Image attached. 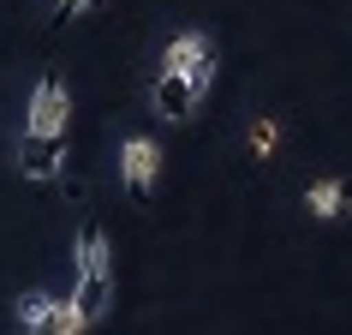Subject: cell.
<instances>
[{
    "mask_svg": "<svg viewBox=\"0 0 352 335\" xmlns=\"http://www.w3.org/2000/svg\"><path fill=\"white\" fill-rule=\"evenodd\" d=\"M66 126H72V96H66V84L48 72V78H36V90H30V120H24V132L66 138Z\"/></svg>",
    "mask_w": 352,
    "mask_h": 335,
    "instance_id": "277c9868",
    "label": "cell"
},
{
    "mask_svg": "<svg viewBox=\"0 0 352 335\" xmlns=\"http://www.w3.org/2000/svg\"><path fill=\"white\" fill-rule=\"evenodd\" d=\"M162 72L191 78V84L209 96V84H215V42H209L204 30H173L167 48H162Z\"/></svg>",
    "mask_w": 352,
    "mask_h": 335,
    "instance_id": "7a4b0ae2",
    "label": "cell"
},
{
    "mask_svg": "<svg viewBox=\"0 0 352 335\" xmlns=\"http://www.w3.org/2000/svg\"><path fill=\"white\" fill-rule=\"evenodd\" d=\"M72 305L84 312V323H102L113 305V252H108V234L96 222L78 227V294Z\"/></svg>",
    "mask_w": 352,
    "mask_h": 335,
    "instance_id": "6da1fadb",
    "label": "cell"
},
{
    "mask_svg": "<svg viewBox=\"0 0 352 335\" xmlns=\"http://www.w3.org/2000/svg\"><path fill=\"white\" fill-rule=\"evenodd\" d=\"M90 6H96V0H54V12H60V19H72V12H90Z\"/></svg>",
    "mask_w": 352,
    "mask_h": 335,
    "instance_id": "8fae6325",
    "label": "cell"
},
{
    "mask_svg": "<svg viewBox=\"0 0 352 335\" xmlns=\"http://www.w3.org/2000/svg\"><path fill=\"white\" fill-rule=\"evenodd\" d=\"M84 329H90V323H84V312H78L72 299H54V305H48V317H42L30 335H84Z\"/></svg>",
    "mask_w": 352,
    "mask_h": 335,
    "instance_id": "ba28073f",
    "label": "cell"
},
{
    "mask_svg": "<svg viewBox=\"0 0 352 335\" xmlns=\"http://www.w3.org/2000/svg\"><path fill=\"white\" fill-rule=\"evenodd\" d=\"M305 210H311L316 222H340L352 210V180H311V192H305Z\"/></svg>",
    "mask_w": 352,
    "mask_h": 335,
    "instance_id": "52a82bcc",
    "label": "cell"
},
{
    "mask_svg": "<svg viewBox=\"0 0 352 335\" xmlns=\"http://www.w3.org/2000/svg\"><path fill=\"white\" fill-rule=\"evenodd\" d=\"M120 180H126V198L131 204H149V192L162 180V144L149 132H131L120 144Z\"/></svg>",
    "mask_w": 352,
    "mask_h": 335,
    "instance_id": "3957f363",
    "label": "cell"
},
{
    "mask_svg": "<svg viewBox=\"0 0 352 335\" xmlns=\"http://www.w3.org/2000/svg\"><path fill=\"white\" fill-rule=\"evenodd\" d=\"M197 102H204V90H197L191 78H179V72L155 78V114H162V120H191Z\"/></svg>",
    "mask_w": 352,
    "mask_h": 335,
    "instance_id": "8992f818",
    "label": "cell"
},
{
    "mask_svg": "<svg viewBox=\"0 0 352 335\" xmlns=\"http://www.w3.org/2000/svg\"><path fill=\"white\" fill-rule=\"evenodd\" d=\"M60 168H66V138L19 132V174L24 180H60Z\"/></svg>",
    "mask_w": 352,
    "mask_h": 335,
    "instance_id": "5b68a950",
    "label": "cell"
},
{
    "mask_svg": "<svg viewBox=\"0 0 352 335\" xmlns=\"http://www.w3.org/2000/svg\"><path fill=\"white\" fill-rule=\"evenodd\" d=\"M48 305H54V299H48V294H24V299H19V329L30 335V329H36V323H42V317H48Z\"/></svg>",
    "mask_w": 352,
    "mask_h": 335,
    "instance_id": "9c48e42d",
    "label": "cell"
},
{
    "mask_svg": "<svg viewBox=\"0 0 352 335\" xmlns=\"http://www.w3.org/2000/svg\"><path fill=\"white\" fill-rule=\"evenodd\" d=\"M275 138H280V126H275V120H257V126H251V150H257V162L269 156V150H275Z\"/></svg>",
    "mask_w": 352,
    "mask_h": 335,
    "instance_id": "30bf717a",
    "label": "cell"
}]
</instances>
